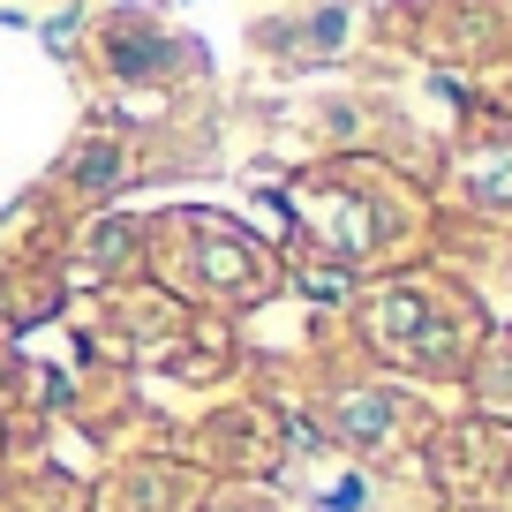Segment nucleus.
I'll use <instances>...</instances> for the list:
<instances>
[{"mask_svg": "<svg viewBox=\"0 0 512 512\" xmlns=\"http://www.w3.org/2000/svg\"><path fill=\"white\" fill-rule=\"evenodd\" d=\"M475 332L482 324H475L467 302L437 309L422 287H400V294L377 302V347L400 354V362H415V369H430V377H460L467 354H475Z\"/></svg>", "mask_w": 512, "mask_h": 512, "instance_id": "f257e3e1", "label": "nucleus"}, {"mask_svg": "<svg viewBox=\"0 0 512 512\" xmlns=\"http://www.w3.org/2000/svg\"><path fill=\"white\" fill-rule=\"evenodd\" d=\"M452 189L467 196L490 219H512V121H482L460 144V166H452Z\"/></svg>", "mask_w": 512, "mask_h": 512, "instance_id": "f03ea898", "label": "nucleus"}, {"mask_svg": "<svg viewBox=\"0 0 512 512\" xmlns=\"http://www.w3.org/2000/svg\"><path fill=\"white\" fill-rule=\"evenodd\" d=\"M482 400H490V407H512V332L482 354Z\"/></svg>", "mask_w": 512, "mask_h": 512, "instance_id": "20e7f679", "label": "nucleus"}, {"mask_svg": "<svg viewBox=\"0 0 512 512\" xmlns=\"http://www.w3.org/2000/svg\"><path fill=\"white\" fill-rule=\"evenodd\" d=\"M392 407H400V400H384V392H362V400H347V415H339V422H347L354 445H384V437H392Z\"/></svg>", "mask_w": 512, "mask_h": 512, "instance_id": "7ed1b4c3", "label": "nucleus"}]
</instances>
